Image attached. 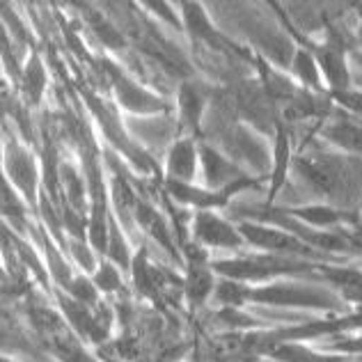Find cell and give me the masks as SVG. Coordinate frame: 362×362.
<instances>
[{
	"label": "cell",
	"instance_id": "cell-1",
	"mask_svg": "<svg viewBox=\"0 0 362 362\" xmlns=\"http://www.w3.org/2000/svg\"><path fill=\"white\" fill-rule=\"evenodd\" d=\"M293 170L308 181L319 195L328 197L332 206H360L362 199V158L330 151H310L293 160Z\"/></svg>",
	"mask_w": 362,
	"mask_h": 362
},
{
	"label": "cell",
	"instance_id": "cell-2",
	"mask_svg": "<svg viewBox=\"0 0 362 362\" xmlns=\"http://www.w3.org/2000/svg\"><path fill=\"white\" fill-rule=\"evenodd\" d=\"M211 269L221 278H230L243 284H266L275 280H317L321 275V264L298 259L284 255H241L232 259H214Z\"/></svg>",
	"mask_w": 362,
	"mask_h": 362
},
{
	"label": "cell",
	"instance_id": "cell-3",
	"mask_svg": "<svg viewBox=\"0 0 362 362\" xmlns=\"http://www.w3.org/2000/svg\"><path fill=\"white\" fill-rule=\"evenodd\" d=\"M245 303L269 308H298L319 312H344L346 298L335 289L303 280H275L266 284H247Z\"/></svg>",
	"mask_w": 362,
	"mask_h": 362
},
{
	"label": "cell",
	"instance_id": "cell-4",
	"mask_svg": "<svg viewBox=\"0 0 362 362\" xmlns=\"http://www.w3.org/2000/svg\"><path fill=\"white\" fill-rule=\"evenodd\" d=\"M239 232L245 239L247 245L257 247V250L271 252V255H284V257H298V259L317 262L323 264V259H332L330 255H323L314 247L305 245L300 239H296L293 234L280 230L275 225L266 223H255V221H241Z\"/></svg>",
	"mask_w": 362,
	"mask_h": 362
},
{
	"label": "cell",
	"instance_id": "cell-5",
	"mask_svg": "<svg viewBox=\"0 0 362 362\" xmlns=\"http://www.w3.org/2000/svg\"><path fill=\"white\" fill-rule=\"evenodd\" d=\"M199 168H202L206 188L218 190V193L234 197L245 188L259 186V179L245 175L239 163H234L230 156H225L221 149L211 147L209 142H199Z\"/></svg>",
	"mask_w": 362,
	"mask_h": 362
},
{
	"label": "cell",
	"instance_id": "cell-6",
	"mask_svg": "<svg viewBox=\"0 0 362 362\" xmlns=\"http://www.w3.org/2000/svg\"><path fill=\"white\" fill-rule=\"evenodd\" d=\"M232 103L236 115L245 124H250L255 131L273 133L275 136V129L282 122L280 110L259 81H243L236 85V90L232 92Z\"/></svg>",
	"mask_w": 362,
	"mask_h": 362
},
{
	"label": "cell",
	"instance_id": "cell-7",
	"mask_svg": "<svg viewBox=\"0 0 362 362\" xmlns=\"http://www.w3.org/2000/svg\"><path fill=\"white\" fill-rule=\"evenodd\" d=\"M5 179L12 184L30 206L40 209V170L30 149L23 147L18 140L5 142Z\"/></svg>",
	"mask_w": 362,
	"mask_h": 362
},
{
	"label": "cell",
	"instance_id": "cell-8",
	"mask_svg": "<svg viewBox=\"0 0 362 362\" xmlns=\"http://www.w3.org/2000/svg\"><path fill=\"white\" fill-rule=\"evenodd\" d=\"M186 252V280L184 293L190 308H202L216 291V273L202 245H184Z\"/></svg>",
	"mask_w": 362,
	"mask_h": 362
},
{
	"label": "cell",
	"instance_id": "cell-9",
	"mask_svg": "<svg viewBox=\"0 0 362 362\" xmlns=\"http://www.w3.org/2000/svg\"><path fill=\"white\" fill-rule=\"evenodd\" d=\"M103 66H106L108 74L112 76L115 97L124 110L133 112V115H158V112H165L170 108L163 97H158V94H154L147 88H142L138 81H133L127 74H122L115 64L103 62Z\"/></svg>",
	"mask_w": 362,
	"mask_h": 362
},
{
	"label": "cell",
	"instance_id": "cell-10",
	"mask_svg": "<svg viewBox=\"0 0 362 362\" xmlns=\"http://www.w3.org/2000/svg\"><path fill=\"white\" fill-rule=\"evenodd\" d=\"M193 239L202 247L216 250H243L247 245L239 232V225H232L216 211H197L193 218Z\"/></svg>",
	"mask_w": 362,
	"mask_h": 362
},
{
	"label": "cell",
	"instance_id": "cell-11",
	"mask_svg": "<svg viewBox=\"0 0 362 362\" xmlns=\"http://www.w3.org/2000/svg\"><path fill=\"white\" fill-rule=\"evenodd\" d=\"M199 165V142L193 138H179L173 142L165 156V175L168 181L193 184Z\"/></svg>",
	"mask_w": 362,
	"mask_h": 362
},
{
	"label": "cell",
	"instance_id": "cell-12",
	"mask_svg": "<svg viewBox=\"0 0 362 362\" xmlns=\"http://www.w3.org/2000/svg\"><path fill=\"white\" fill-rule=\"evenodd\" d=\"M181 21H184V33H188L195 42L206 44L211 51H225L230 46V42L214 28L204 5L181 3Z\"/></svg>",
	"mask_w": 362,
	"mask_h": 362
},
{
	"label": "cell",
	"instance_id": "cell-13",
	"mask_svg": "<svg viewBox=\"0 0 362 362\" xmlns=\"http://www.w3.org/2000/svg\"><path fill=\"white\" fill-rule=\"evenodd\" d=\"M321 136L330 145H335L349 156L362 158V122L354 115H339L326 119L321 129Z\"/></svg>",
	"mask_w": 362,
	"mask_h": 362
},
{
	"label": "cell",
	"instance_id": "cell-14",
	"mask_svg": "<svg viewBox=\"0 0 362 362\" xmlns=\"http://www.w3.org/2000/svg\"><path fill=\"white\" fill-rule=\"evenodd\" d=\"M273 165H271V186H269V197H266V206L273 204V199L280 195V190L287 184V177H289V168L293 165V158H291V138H289V129L287 124L280 122L278 129H275V136H273Z\"/></svg>",
	"mask_w": 362,
	"mask_h": 362
},
{
	"label": "cell",
	"instance_id": "cell-15",
	"mask_svg": "<svg viewBox=\"0 0 362 362\" xmlns=\"http://www.w3.org/2000/svg\"><path fill=\"white\" fill-rule=\"evenodd\" d=\"M165 190L175 202L195 206L197 211H216V209L227 206L232 199V195L227 193H218V190H209V188H195L193 184H181V181H168V179H165Z\"/></svg>",
	"mask_w": 362,
	"mask_h": 362
},
{
	"label": "cell",
	"instance_id": "cell-16",
	"mask_svg": "<svg viewBox=\"0 0 362 362\" xmlns=\"http://www.w3.org/2000/svg\"><path fill=\"white\" fill-rule=\"evenodd\" d=\"M177 106H179V119L190 133L202 131V119H204V110L209 106V99L199 85L188 83V81L181 83Z\"/></svg>",
	"mask_w": 362,
	"mask_h": 362
},
{
	"label": "cell",
	"instance_id": "cell-17",
	"mask_svg": "<svg viewBox=\"0 0 362 362\" xmlns=\"http://www.w3.org/2000/svg\"><path fill=\"white\" fill-rule=\"evenodd\" d=\"M133 214H136L138 225L151 236V239H154L160 247H165V250L173 255L175 259H181V255H177L175 234L170 232V227L163 221V216H160L154 206L147 204V202H140V199H138V202L133 204Z\"/></svg>",
	"mask_w": 362,
	"mask_h": 362
},
{
	"label": "cell",
	"instance_id": "cell-18",
	"mask_svg": "<svg viewBox=\"0 0 362 362\" xmlns=\"http://www.w3.org/2000/svg\"><path fill=\"white\" fill-rule=\"evenodd\" d=\"M160 271L156 269V266H151L145 250H140L136 257H133V266H131L133 284H136V289L145 298L156 300L160 296V289H163V273Z\"/></svg>",
	"mask_w": 362,
	"mask_h": 362
},
{
	"label": "cell",
	"instance_id": "cell-19",
	"mask_svg": "<svg viewBox=\"0 0 362 362\" xmlns=\"http://www.w3.org/2000/svg\"><path fill=\"white\" fill-rule=\"evenodd\" d=\"M289 71L296 76V81L300 83V88L312 90V92H323V76L319 69V62L314 58V53L308 49V46H298L296 55H293Z\"/></svg>",
	"mask_w": 362,
	"mask_h": 362
},
{
	"label": "cell",
	"instance_id": "cell-20",
	"mask_svg": "<svg viewBox=\"0 0 362 362\" xmlns=\"http://www.w3.org/2000/svg\"><path fill=\"white\" fill-rule=\"evenodd\" d=\"M46 66L40 58V53H33L28 58L25 66H23V76H21V90L23 97L28 101V106H40V101L46 92Z\"/></svg>",
	"mask_w": 362,
	"mask_h": 362
},
{
	"label": "cell",
	"instance_id": "cell-21",
	"mask_svg": "<svg viewBox=\"0 0 362 362\" xmlns=\"http://www.w3.org/2000/svg\"><path fill=\"white\" fill-rule=\"evenodd\" d=\"M28 206L30 204L25 202L23 195L7 179H3V218L5 225H12L16 234H23L28 230Z\"/></svg>",
	"mask_w": 362,
	"mask_h": 362
},
{
	"label": "cell",
	"instance_id": "cell-22",
	"mask_svg": "<svg viewBox=\"0 0 362 362\" xmlns=\"http://www.w3.org/2000/svg\"><path fill=\"white\" fill-rule=\"evenodd\" d=\"M60 186L64 190V204L85 216V211H88V199H85L88 188H85V179L78 175V170L74 165L62 163L60 165Z\"/></svg>",
	"mask_w": 362,
	"mask_h": 362
},
{
	"label": "cell",
	"instance_id": "cell-23",
	"mask_svg": "<svg viewBox=\"0 0 362 362\" xmlns=\"http://www.w3.org/2000/svg\"><path fill=\"white\" fill-rule=\"evenodd\" d=\"M42 243H44V255H46V262H49V273L53 275L55 284H58V289L66 291L69 289V284L74 282L76 275L71 273L69 264L64 259V252L58 250V245L51 241V234L42 232Z\"/></svg>",
	"mask_w": 362,
	"mask_h": 362
},
{
	"label": "cell",
	"instance_id": "cell-24",
	"mask_svg": "<svg viewBox=\"0 0 362 362\" xmlns=\"http://www.w3.org/2000/svg\"><path fill=\"white\" fill-rule=\"evenodd\" d=\"M133 257H136V255L131 252V247H129L127 239H124V234L119 230L117 221H115V218H110V241H108L106 259L115 264L119 271H131Z\"/></svg>",
	"mask_w": 362,
	"mask_h": 362
},
{
	"label": "cell",
	"instance_id": "cell-25",
	"mask_svg": "<svg viewBox=\"0 0 362 362\" xmlns=\"http://www.w3.org/2000/svg\"><path fill=\"white\" fill-rule=\"evenodd\" d=\"M66 296H71L74 300H78L83 305H88V308H99V289L97 284H94L88 275H76L74 282L69 284V289L64 291Z\"/></svg>",
	"mask_w": 362,
	"mask_h": 362
},
{
	"label": "cell",
	"instance_id": "cell-26",
	"mask_svg": "<svg viewBox=\"0 0 362 362\" xmlns=\"http://www.w3.org/2000/svg\"><path fill=\"white\" fill-rule=\"evenodd\" d=\"M92 282L97 284V289L101 293H117L124 287L119 269L112 262H108V259L99 262V269H97V273L92 275Z\"/></svg>",
	"mask_w": 362,
	"mask_h": 362
},
{
	"label": "cell",
	"instance_id": "cell-27",
	"mask_svg": "<svg viewBox=\"0 0 362 362\" xmlns=\"http://www.w3.org/2000/svg\"><path fill=\"white\" fill-rule=\"evenodd\" d=\"M66 247H69V255L74 257V262L85 271V275H88V273H97L99 262H97V257H94V247L88 241L69 239V241H66Z\"/></svg>",
	"mask_w": 362,
	"mask_h": 362
},
{
	"label": "cell",
	"instance_id": "cell-28",
	"mask_svg": "<svg viewBox=\"0 0 362 362\" xmlns=\"http://www.w3.org/2000/svg\"><path fill=\"white\" fill-rule=\"evenodd\" d=\"M328 354L362 358V335H337L328 339Z\"/></svg>",
	"mask_w": 362,
	"mask_h": 362
},
{
	"label": "cell",
	"instance_id": "cell-29",
	"mask_svg": "<svg viewBox=\"0 0 362 362\" xmlns=\"http://www.w3.org/2000/svg\"><path fill=\"white\" fill-rule=\"evenodd\" d=\"M92 28H94V33H97L99 40L108 46V49H122V46H124V37L119 33V28L112 25L108 18L94 16L92 18Z\"/></svg>",
	"mask_w": 362,
	"mask_h": 362
},
{
	"label": "cell",
	"instance_id": "cell-30",
	"mask_svg": "<svg viewBox=\"0 0 362 362\" xmlns=\"http://www.w3.org/2000/svg\"><path fill=\"white\" fill-rule=\"evenodd\" d=\"M328 97L335 101L339 108H344L349 115H354L356 119L362 122V90L360 88H351L339 94H328Z\"/></svg>",
	"mask_w": 362,
	"mask_h": 362
},
{
	"label": "cell",
	"instance_id": "cell-31",
	"mask_svg": "<svg viewBox=\"0 0 362 362\" xmlns=\"http://www.w3.org/2000/svg\"><path fill=\"white\" fill-rule=\"evenodd\" d=\"M142 7L149 9V12H154V16L163 18V21L168 25H173L175 30H184V21L179 18V14L173 12V5H170V3H145Z\"/></svg>",
	"mask_w": 362,
	"mask_h": 362
},
{
	"label": "cell",
	"instance_id": "cell-32",
	"mask_svg": "<svg viewBox=\"0 0 362 362\" xmlns=\"http://www.w3.org/2000/svg\"><path fill=\"white\" fill-rule=\"evenodd\" d=\"M351 60H354V64H351V74H354V83H356L358 88L362 90V53H360V51H351Z\"/></svg>",
	"mask_w": 362,
	"mask_h": 362
},
{
	"label": "cell",
	"instance_id": "cell-33",
	"mask_svg": "<svg viewBox=\"0 0 362 362\" xmlns=\"http://www.w3.org/2000/svg\"><path fill=\"white\" fill-rule=\"evenodd\" d=\"M360 214H362V199H360Z\"/></svg>",
	"mask_w": 362,
	"mask_h": 362
}]
</instances>
